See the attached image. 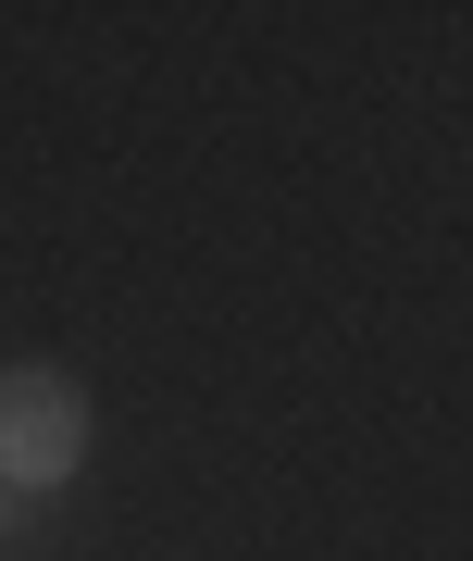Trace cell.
<instances>
[{"mask_svg": "<svg viewBox=\"0 0 473 561\" xmlns=\"http://www.w3.org/2000/svg\"><path fill=\"white\" fill-rule=\"evenodd\" d=\"M88 461V400L38 362H13L0 375V486H62Z\"/></svg>", "mask_w": 473, "mask_h": 561, "instance_id": "1", "label": "cell"}, {"mask_svg": "<svg viewBox=\"0 0 473 561\" xmlns=\"http://www.w3.org/2000/svg\"><path fill=\"white\" fill-rule=\"evenodd\" d=\"M0 537H13V486H0Z\"/></svg>", "mask_w": 473, "mask_h": 561, "instance_id": "2", "label": "cell"}]
</instances>
